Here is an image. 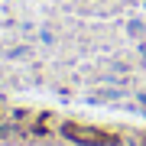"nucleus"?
Wrapping results in <instances>:
<instances>
[{"label": "nucleus", "instance_id": "1", "mask_svg": "<svg viewBox=\"0 0 146 146\" xmlns=\"http://www.w3.org/2000/svg\"><path fill=\"white\" fill-rule=\"evenodd\" d=\"M68 140L81 143V146H114L117 136L114 133H104V130H94V127H78V123H65L62 127Z\"/></svg>", "mask_w": 146, "mask_h": 146}]
</instances>
